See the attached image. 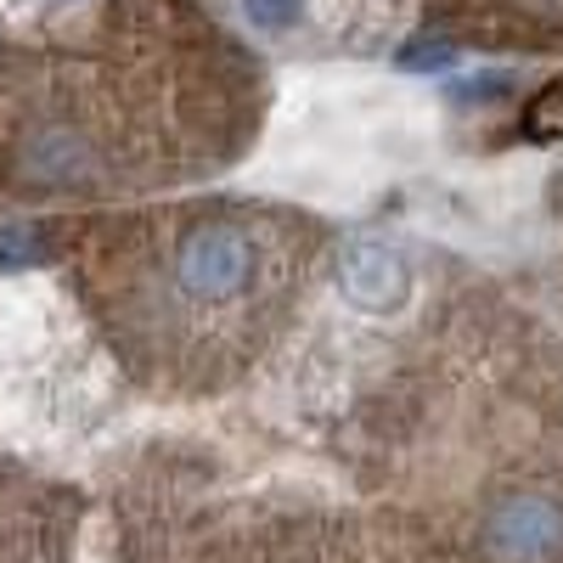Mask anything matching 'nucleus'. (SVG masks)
<instances>
[{
    "instance_id": "1",
    "label": "nucleus",
    "mask_w": 563,
    "mask_h": 563,
    "mask_svg": "<svg viewBox=\"0 0 563 563\" xmlns=\"http://www.w3.org/2000/svg\"><path fill=\"white\" fill-rule=\"evenodd\" d=\"M305 220L254 203H186L113 220L90 243L97 299L141 366L214 384L243 366L305 288Z\"/></svg>"
},
{
    "instance_id": "2",
    "label": "nucleus",
    "mask_w": 563,
    "mask_h": 563,
    "mask_svg": "<svg viewBox=\"0 0 563 563\" xmlns=\"http://www.w3.org/2000/svg\"><path fill=\"white\" fill-rule=\"evenodd\" d=\"M249 34L282 52H366L395 34L406 0H225Z\"/></svg>"
},
{
    "instance_id": "3",
    "label": "nucleus",
    "mask_w": 563,
    "mask_h": 563,
    "mask_svg": "<svg viewBox=\"0 0 563 563\" xmlns=\"http://www.w3.org/2000/svg\"><path fill=\"white\" fill-rule=\"evenodd\" d=\"M339 288L355 310L366 316H389L406 305V288H411V271L395 249L384 243H350L339 254Z\"/></svg>"
},
{
    "instance_id": "4",
    "label": "nucleus",
    "mask_w": 563,
    "mask_h": 563,
    "mask_svg": "<svg viewBox=\"0 0 563 563\" xmlns=\"http://www.w3.org/2000/svg\"><path fill=\"white\" fill-rule=\"evenodd\" d=\"M52 530L29 501H12L0 490V563H52Z\"/></svg>"
},
{
    "instance_id": "5",
    "label": "nucleus",
    "mask_w": 563,
    "mask_h": 563,
    "mask_svg": "<svg viewBox=\"0 0 563 563\" xmlns=\"http://www.w3.org/2000/svg\"><path fill=\"white\" fill-rule=\"evenodd\" d=\"M45 254H52V243H45L40 225H0V276H7V271H29Z\"/></svg>"
},
{
    "instance_id": "6",
    "label": "nucleus",
    "mask_w": 563,
    "mask_h": 563,
    "mask_svg": "<svg viewBox=\"0 0 563 563\" xmlns=\"http://www.w3.org/2000/svg\"><path fill=\"white\" fill-rule=\"evenodd\" d=\"M525 124L536 130V135H563V85H552L547 97L525 113Z\"/></svg>"
}]
</instances>
